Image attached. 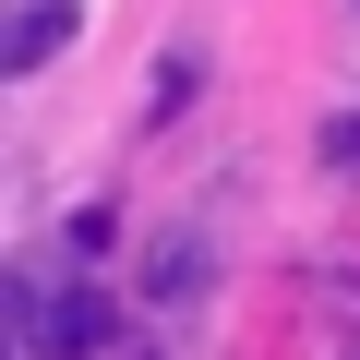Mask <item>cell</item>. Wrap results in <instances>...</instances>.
<instances>
[{"mask_svg": "<svg viewBox=\"0 0 360 360\" xmlns=\"http://www.w3.org/2000/svg\"><path fill=\"white\" fill-rule=\"evenodd\" d=\"M324 168H360V108H348V120H324Z\"/></svg>", "mask_w": 360, "mask_h": 360, "instance_id": "4", "label": "cell"}, {"mask_svg": "<svg viewBox=\"0 0 360 360\" xmlns=\"http://www.w3.org/2000/svg\"><path fill=\"white\" fill-rule=\"evenodd\" d=\"M193 84H205V60H193V49H168V60H156V120H168V108H193Z\"/></svg>", "mask_w": 360, "mask_h": 360, "instance_id": "3", "label": "cell"}, {"mask_svg": "<svg viewBox=\"0 0 360 360\" xmlns=\"http://www.w3.org/2000/svg\"><path fill=\"white\" fill-rule=\"evenodd\" d=\"M72 13H84V0H13V72H37V60H60V37H72Z\"/></svg>", "mask_w": 360, "mask_h": 360, "instance_id": "2", "label": "cell"}, {"mask_svg": "<svg viewBox=\"0 0 360 360\" xmlns=\"http://www.w3.org/2000/svg\"><path fill=\"white\" fill-rule=\"evenodd\" d=\"M13 336H25L37 360H96V348H108V288H84V276H72V288H37V276H25V288H13Z\"/></svg>", "mask_w": 360, "mask_h": 360, "instance_id": "1", "label": "cell"}]
</instances>
